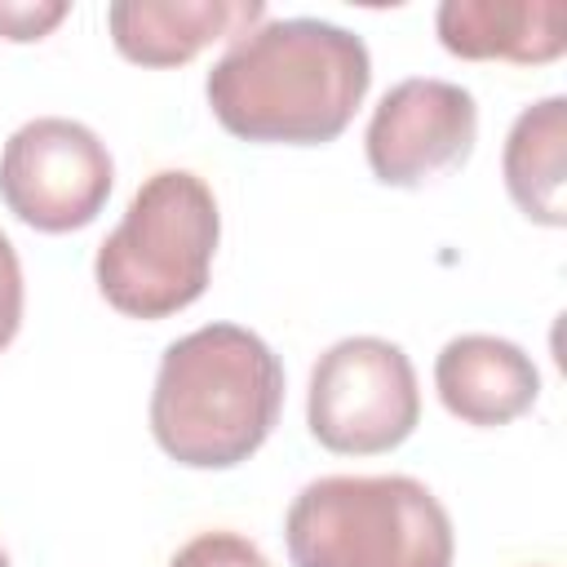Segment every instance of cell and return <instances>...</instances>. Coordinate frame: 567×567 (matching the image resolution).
Returning <instances> with one entry per match:
<instances>
[{"instance_id": "obj_1", "label": "cell", "mask_w": 567, "mask_h": 567, "mask_svg": "<svg viewBox=\"0 0 567 567\" xmlns=\"http://www.w3.org/2000/svg\"><path fill=\"white\" fill-rule=\"evenodd\" d=\"M368 84L363 35L323 18H275L244 31L213 62L204 93L230 137L323 146L350 128Z\"/></svg>"}, {"instance_id": "obj_2", "label": "cell", "mask_w": 567, "mask_h": 567, "mask_svg": "<svg viewBox=\"0 0 567 567\" xmlns=\"http://www.w3.org/2000/svg\"><path fill=\"white\" fill-rule=\"evenodd\" d=\"M279 408V354L239 323H204L159 354L151 434L177 465L230 470L270 439Z\"/></svg>"}, {"instance_id": "obj_3", "label": "cell", "mask_w": 567, "mask_h": 567, "mask_svg": "<svg viewBox=\"0 0 567 567\" xmlns=\"http://www.w3.org/2000/svg\"><path fill=\"white\" fill-rule=\"evenodd\" d=\"M292 567H452L443 501L412 474H328L284 518Z\"/></svg>"}, {"instance_id": "obj_4", "label": "cell", "mask_w": 567, "mask_h": 567, "mask_svg": "<svg viewBox=\"0 0 567 567\" xmlns=\"http://www.w3.org/2000/svg\"><path fill=\"white\" fill-rule=\"evenodd\" d=\"M221 213L204 177L190 168L151 173L124 208V221L102 239L93 279L106 306L128 319H168L204 297Z\"/></svg>"}, {"instance_id": "obj_5", "label": "cell", "mask_w": 567, "mask_h": 567, "mask_svg": "<svg viewBox=\"0 0 567 567\" xmlns=\"http://www.w3.org/2000/svg\"><path fill=\"white\" fill-rule=\"evenodd\" d=\"M421 421L412 359L385 337H346L310 368L306 425L341 456H377L399 447Z\"/></svg>"}, {"instance_id": "obj_6", "label": "cell", "mask_w": 567, "mask_h": 567, "mask_svg": "<svg viewBox=\"0 0 567 567\" xmlns=\"http://www.w3.org/2000/svg\"><path fill=\"white\" fill-rule=\"evenodd\" d=\"M115 182L106 142L66 115H40L9 133L0 151L4 208L44 235L89 226Z\"/></svg>"}, {"instance_id": "obj_7", "label": "cell", "mask_w": 567, "mask_h": 567, "mask_svg": "<svg viewBox=\"0 0 567 567\" xmlns=\"http://www.w3.org/2000/svg\"><path fill=\"white\" fill-rule=\"evenodd\" d=\"M474 137H478L474 93L452 80L412 75L385 89V97L377 102L363 133V151L377 182L425 186L430 177L465 164Z\"/></svg>"}, {"instance_id": "obj_8", "label": "cell", "mask_w": 567, "mask_h": 567, "mask_svg": "<svg viewBox=\"0 0 567 567\" xmlns=\"http://www.w3.org/2000/svg\"><path fill=\"white\" fill-rule=\"evenodd\" d=\"M434 390L443 408L465 425H509L540 394L532 354L492 332L452 337L434 359Z\"/></svg>"}, {"instance_id": "obj_9", "label": "cell", "mask_w": 567, "mask_h": 567, "mask_svg": "<svg viewBox=\"0 0 567 567\" xmlns=\"http://www.w3.org/2000/svg\"><path fill=\"white\" fill-rule=\"evenodd\" d=\"M266 18L261 0H115L106 27L137 66H182L221 35H244Z\"/></svg>"}, {"instance_id": "obj_10", "label": "cell", "mask_w": 567, "mask_h": 567, "mask_svg": "<svg viewBox=\"0 0 567 567\" xmlns=\"http://www.w3.org/2000/svg\"><path fill=\"white\" fill-rule=\"evenodd\" d=\"M439 44L465 62L540 66L567 49L563 0H443L434 13Z\"/></svg>"}, {"instance_id": "obj_11", "label": "cell", "mask_w": 567, "mask_h": 567, "mask_svg": "<svg viewBox=\"0 0 567 567\" xmlns=\"http://www.w3.org/2000/svg\"><path fill=\"white\" fill-rule=\"evenodd\" d=\"M501 173L523 217L567 226V97H545L514 120Z\"/></svg>"}, {"instance_id": "obj_12", "label": "cell", "mask_w": 567, "mask_h": 567, "mask_svg": "<svg viewBox=\"0 0 567 567\" xmlns=\"http://www.w3.org/2000/svg\"><path fill=\"white\" fill-rule=\"evenodd\" d=\"M168 567H270V558H266L248 536L217 527V532L190 536V540L168 558Z\"/></svg>"}, {"instance_id": "obj_13", "label": "cell", "mask_w": 567, "mask_h": 567, "mask_svg": "<svg viewBox=\"0 0 567 567\" xmlns=\"http://www.w3.org/2000/svg\"><path fill=\"white\" fill-rule=\"evenodd\" d=\"M71 13V4L66 0H53V4H0V35L4 40H18V44H27V40H44L62 18Z\"/></svg>"}, {"instance_id": "obj_14", "label": "cell", "mask_w": 567, "mask_h": 567, "mask_svg": "<svg viewBox=\"0 0 567 567\" xmlns=\"http://www.w3.org/2000/svg\"><path fill=\"white\" fill-rule=\"evenodd\" d=\"M18 323H22V266L9 235L0 230V350L18 337Z\"/></svg>"}, {"instance_id": "obj_15", "label": "cell", "mask_w": 567, "mask_h": 567, "mask_svg": "<svg viewBox=\"0 0 567 567\" xmlns=\"http://www.w3.org/2000/svg\"><path fill=\"white\" fill-rule=\"evenodd\" d=\"M0 567H9V554H4V549H0Z\"/></svg>"}]
</instances>
